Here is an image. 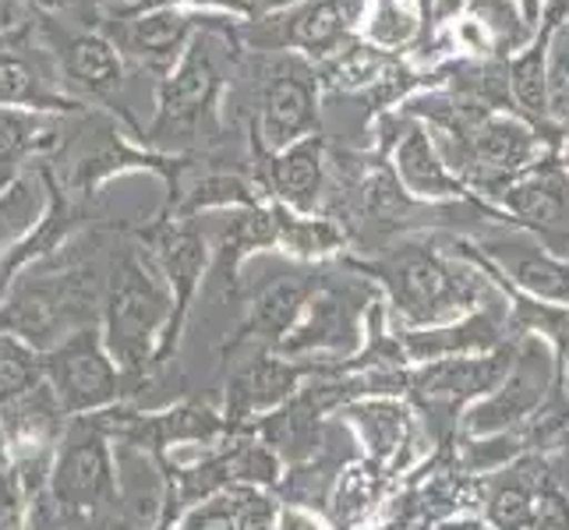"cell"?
Segmentation results:
<instances>
[{
  "mask_svg": "<svg viewBox=\"0 0 569 530\" xmlns=\"http://www.w3.org/2000/svg\"><path fill=\"white\" fill-rule=\"evenodd\" d=\"M100 233H86L29 266L0 301V332H14L39 353L61 347L78 329L100 326L107 266Z\"/></svg>",
  "mask_w": 569,
  "mask_h": 530,
  "instance_id": "obj_1",
  "label": "cell"
},
{
  "mask_svg": "<svg viewBox=\"0 0 569 530\" xmlns=\"http://www.w3.org/2000/svg\"><path fill=\"white\" fill-rule=\"evenodd\" d=\"M173 316V293L142 244L110 248L103 293V343L124 379H142L156 364Z\"/></svg>",
  "mask_w": 569,
  "mask_h": 530,
  "instance_id": "obj_2",
  "label": "cell"
},
{
  "mask_svg": "<svg viewBox=\"0 0 569 530\" xmlns=\"http://www.w3.org/2000/svg\"><path fill=\"white\" fill-rule=\"evenodd\" d=\"M365 269L389 287L392 304L407 322H442L488 298V283L478 272L446 262L442 254L421 244L400 248L397 254Z\"/></svg>",
  "mask_w": 569,
  "mask_h": 530,
  "instance_id": "obj_3",
  "label": "cell"
},
{
  "mask_svg": "<svg viewBox=\"0 0 569 530\" xmlns=\"http://www.w3.org/2000/svg\"><path fill=\"white\" fill-rule=\"evenodd\" d=\"M230 32L227 22H216L202 29L191 39V47L178 61L167 78H160V89H156V117L149 131L142 134L146 149L160 152L163 146L184 142L191 139L199 124L212 113L216 100H220L223 89V57L216 50V39Z\"/></svg>",
  "mask_w": 569,
  "mask_h": 530,
  "instance_id": "obj_4",
  "label": "cell"
},
{
  "mask_svg": "<svg viewBox=\"0 0 569 530\" xmlns=\"http://www.w3.org/2000/svg\"><path fill=\"white\" fill-rule=\"evenodd\" d=\"M113 436L100 414H82L64 424V436L53 449L47 496L64 509L92 517L103 527L107 509L117 502V457Z\"/></svg>",
  "mask_w": 569,
  "mask_h": 530,
  "instance_id": "obj_5",
  "label": "cell"
},
{
  "mask_svg": "<svg viewBox=\"0 0 569 530\" xmlns=\"http://www.w3.org/2000/svg\"><path fill=\"white\" fill-rule=\"evenodd\" d=\"M371 0H305L283 14L248 18L238 29L254 50H301L311 61H326L337 50H343L355 32L365 26Z\"/></svg>",
  "mask_w": 569,
  "mask_h": 530,
  "instance_id": "obj_6",
  "label": "cell"
},
{
  "mask_svg": "<svg viewBox=\"0 0 569 530\" xmlns=\"http://www.w3.org/2000/svg\"><path fill=\"white\" fill-rule=\"evenodd\" d=\"M43 371H47V386L61 400L68 418L100 414V410L121 403L124 376L110 358L100 326L78 329L61 347L47 350Z\"/></svg>",
  "mask_w": 569,
  "mask_h": 530,
  "instance_id": "obj_7",
  "label": "cell"
},
{
  "mask_svg": "<svg viewBox=\"0 0 569 530\" xmlns=\"http://www.w3.org/2000/svg\"><path fill=\"white\" fill-rule=\"evenodd\" d=\"M139 244L152 254V262L160 266L163 280L173 293V316L163 332L160 353H156V364H163L170 361L173 347L181 340L191 298L202 283V272L209 262V244H206V233L194 227V220H181V216H173V220L170 216H160L152 227L139 230Z\"/></svg>",
  "mask_w": 569,
  "mask_h": 530,
  "instance_id": "obj_8",
  "label": "cell"
},
{
  "mask_svg": "<svg viewBox=\"0 0 569 530\" xmlns=\"http://www.w3.org/2000/svg\"><path fill=\"white\" fill-rule=\"evenodd\" d=\"M100 22H103V36L113 39V47L128 61L156 71L160 78H167L178 68L194 36L216 26L212 18H206L194 8H149L139 14H103Z\"/></svg>",
  "mask_w": 569,
  "mask_h": 530,
  "instance_id": "obj_9",
  "label": "cell"
},
{
  "mask_svg": "<svg viewBox=\"0 0 569 530\" xmlns=\"http://www.w3.org/2000/svg\"><path fill=\"white\" fill-rule=\"evenodd\" d=\"M50 36V53L61 71V86L74 103H113L124 89V53L100 29H61L53 18H43Z\"/></svg>",
  "mask_w": 569,
  "mask_h": 530,
  "instance_id": "obj_10",
  "label": "cell"
},
{
  "mask_svg": "<svg viewBox=\"0 0 569 530\" xmlns=\"http://www.w3.org/2000/svg\"><path fill=\"white\" fill-rule=\"evenodd\" d=\"M0 107L47 113L82 110V103H74L64 92L50 47H36L32 26L0 29Z\"/></svg>",
  "mask_w": 569,
  "mask_h": 530,
  "instance_id": "obj_11",
  "label": "cell"
},
{
  "mask_svg": "<svg viewBox=\"0 0 569 530\" xmlns=\"http://www.w3.org/2000/svg\"><path fill=\"white\" fill-rule=\"evenodd\" d=\"M319 134V71L287 64L262 86L259 117H254V149L269 156Z\"/></svg>",
  "mask_w": 569,
  "mask_h": 530,
  "instance_id": "obj_12",
  "label": "cell"
},
{
  "mask_svg": "<svg viewBox=\"0 0 569 530\" xmlns=\"http://www.w3.org/2000/svg\"><path fill=\"white\" fill-rule=\"evenodd\" d=\"M400 113H403V134H397L389 149H392V170H397L410 199L439 202V199H460V194H467L460 177L446 167L428 124L410 117L407 110Z\"/></svg>",
  "mask_w": 569,
  "mask_h": 530,
  "instance_id": "obj_13",
  "label": "cell"
},
{
  "mask_svg": "<svg viewBox=\"0 0 569 530\" xmlns=\"http://www.w3.org/2000/svg\"><path fill=\"white\" fill-rule=\"evenodd\" d=\"M68 113L0 107V188L29 170L32 160L47 163L53 149L61 146Z\"/></svg>",
  "mask_w": 569,
  "mask_h": 530,
  "instance_id": "obj_14",
  "label": "cell"
},
{
  "mask_svg": "<svg viewBox=\"0 0 569 530\" xmlns=\"http://www.w3.org/2000/svg\"><path fill=\"white\" fill-rule=\"evenodd\" d=\"M68 421L71 418L64 414L61 400L53 397L47 382L8 403L0 410V428H4V439L11 446V460L50 457L57 442H61Z\"/></svg>",
  "mask_w": 569,
  "mask_h": 530,
  "instance_id": "obj_15",
  "label": "cell"
},
{
  "mask_svg": "<svg viewBox=\"0 0 569 530\" xmlns=\"http://www.w3.org/2000/svg\"><path fill=\"white\" fill-rule=\"evenodd\" d=\"M545 382H548V358L538 340H527L523 350L517 353V368L509 371V379L502 386V392H496L492 400H485L481 407H475V414H470L467 428L470 431H502L506 424L520 421L523 414H531V410L541 403L545 397Z\"/></svg>",
  "mask_w": 569,
  "mask_h": 530,
  "instance_id": "obj_16",
  "label": "cell"
},
{
  "mask_svg": "<svg viewBox=\"0 0 569 530\" xmlns=\"http://www.w3.org/2000/svg\"><path fill=\"white\" fill-rule=\"evenodd\" d=\"M266 181H269V191L277 194L287 209L305 212V216L316 209L319 194H322V181H326V139H322V131L287 146L277 156H269Z\"/></svg>",
  "mask_w": 569,
  "mask_h": 530,
  "instance_id": "obj_17",
  "label": "cell"
},
{
  "mask_svg": "<svg viewBox=\"0 0 569 530\" xmlns=\"http://www.w3.org/2000/svg\"><path fill=\"white\" fill-rule=\"evenodd\" d=\"M502 206L527 223L559 227L569 216V167L559 163H535L520 173L502 194Z\"/></svg>",
  "mask_w": 569,
  "mask_h": 530,
  "instance_id": "obj_18",
  "label": "cell"
},
{
  "mask_svg": "<svg viewBox=\"0 0 569 530\" xmlns=\"http://www.w3.org/2000/svg\"><path fill=\"white\" fill-rule=\"evenodd\" d=\"M53 202L50 191V173L43 163L22 170L0 188V254L22 244L29 233L47 220Z\"/></svg>",
  "mask_w": 569,
  "mask_h": 530,
  "instance_id": "obj_19",
  "label": "cell"
},
{
  "mask_svg": "<svg viewBox=\"0 0 569 530\" xmlns=\"http://www.w3.org/2000/svg\"><path fill=\"white\" fill-rule=\"evenodd\" d=\"M513 358H517V350H502L496 358H485V361H439L418 371L415 386L436 400H467V397H478V392L496 389L506 379Z\"/></svg>",
  "mask_w": 569,
  "mask_h": 530,
  "instance_id": "obj_20",
  "label": "cell"
},
{
  "mask_svg": "<svg viewBox=\"0 0 569 530\" xmlns=\"http://www.w3.org/2000/svg\"><path fill=\"white\" fill-rule=\"evenodd\" d=\"M400 53L382 50L376 43H358L350 39L343 50L316 68L319 71V86L326 89H343V92H361V89H379L392 71H400Z\"/></svg>",
  "mask_w": 569,
  "mask_h": 530,
  "instance_id": "obj_21",
  "label": "cell"
},
{
  "mask_svg": "<svg viewBox=\"0 0 569 530\" xmlns=\"http://www.w3.org/2000/svg\"><path fill=\"white\" fill-rule=\"evenodd\" d=\"M488 262L502 266L527 293L569 304V266L523 244H485Z\"/></svg>",
  "mask_w": 569,
  "mask_h": 530,
  "instance_id": "obj_22",
  "label": "cell"
},
{
  "mask_svg": "<svg viewBox=\"0 0 569 530\" xmlns=\"http://www.w3.org/2000/svg\"><path fill=\"white\" fill-rule=\"evenodd\" d=\"M298 368L290 364H280L272 358H259L251 361L244 371H238L230 382V397H227V421H241L248 414H254V410L262 407H272L280 403L287 392L298 386Z\"/></svg>",
  "mask_w": 569,
  "mask_h": 530,
  "instance_id": "obj_23",
  "label": "cell"
},
{
  "mask_svg": "<svg viewBox=\"0 0 569 530\" xmlns=\"http://www.w3.org/2000/svg\"><path fill=\"white\" fill-rule=\"evenodd\" d=\"M280 244V230H277V216H272V206H251V209H238L227 220V227L220 230V241H216V272H220L223 283H233V272H238L241 259L254 248H272Z\"/></svg>",
  "mask_w": 569,
  "mask_h": 530,
  "instance_id": "obj_24",
  "label": "cell"
},
{
  "mask_svg": "<svg viewBox=\"0 0 569 530\" xmlns=\"http://www.w3.org/2000/svg\"><path fill=\"white\" fill-rule=\"evenodd\" d=\"M545 53H548V29H538V36L520 53L509 57L506 78H509V103L538 124H552L548 117V78H545Z\"/></svg>",
  "mask_w": 569,
  "mask_h": 530,
  "instance_id": "obj_25",
  "label": "cell"
},
{
  "mask_svg": "<svg viewBox=\"0 0 569 530\" xmlns=\"http://www.w3.org/2000/svg\"><path fill=\"white\" fill-rule=\"evenodd\" d=\"M251 209L259 206V191L251 181H244L241 173H227V170H209L202 177H194L191 184H181L170 194V209L181 220H191L206 209Z\"/></svg>",
  "mask_w": 569,
  "mask_h": 530,
  "instance_id": "obj_26",
  "label": "cell"
},
{
  "mask_svg": "<svg viewBox=\"0 0 569 530\" xmlns=\"http://www.w3.org/2000/svg\"><path fill=\"white\" fill-rule=\"evenodd\" d=\"M365 36L368 43L382 50H403L410 43L425 39V18L418 0H371L368 18H365Z\"/></svg>",
  "mask_w": 569,
  "mask_h": 530,
  "instance_id": "obj_27",
  "label": "cell"
},
{
  "mask_svg": "<svg viewBox=\"0 0 569 530\" xmlns=\"http://www.w3.org/2000/svg\"><path fill=\"white\" fill-rule=\"evenodd\" d=\"M305 301H308V280L272 283L262 298L254 301L244 332H254V337H266V340H280L283 332L293 326V319L301 316Z\"/></svg>",
  "mask_w": 569,
  "mask_h": 530,
  "instance_id": "obj_28",
  "label": "cell"
},
{
  "mask_svg": "<svg viewBox=\"0 0 569 530\" xmlns=\"http://www.w3.org/2000/svg\"><path fill=\"white\" fill-rule=\"evenodd\" d=\"M355 337V322H350V311L337 293H326V298L311 301V316L301 329H293L290 340H280L283 353L293 350H308V347H343Z\"/></svg>",
  "mask_w": 569,
  "mask_h": 530,
  "instance_id": "obj_29",
  "label": "cell"
},
{
  "mask_svg": "<svg viewBox=\"0 0 569 530\" xmlns=\"http://www.w3.org/2000/svg\"><path fill=\"white\" fill-rule=\"evenodd\" d=\"M47 382L43 353L14 332H0V410Z\"/></svg>",
  "mask_w": 569,
  "mask_h": 530,
  "instance_id": "obj_30",
  "label": "cell"
},
{
  "mask_svg": "<svg viewBox=\"0 0 569 530\" xmlns=\"http://www.w3.org/2000/svg\"><path fill=\"white\" fill-rule=\"evenodd\" d=\"M499 340L496 322L488 316H475L460 322L457 329H439V332H410L407 337V350L415 358H428L436 361L442 353H457V350H478V347H492Z\"/></svg>",
  "mask_w": 569,
  "mask_h": 530,
  "instance_id": "obj_31",
  "label": "cell"
},
{
  "mask_svg": "<svg viewBox=\"0 0 569 530\" xmlns=\"http://www.w3.org/2000/svg\"><path fill=\"white\" fill-rule=\"evenodd\" d=\"M272 216H277L280 244L298 254H326L343 244V230L332 220H311L305 212L287 209L283 202L272 206Z\"/></svg>",
  "mask_w": 569,
  "mask_h": 530,
  "instance_id": "obj_32",
  "label": "cell"
},
{
  "mask_svg": "<svg viewBox=\"0 0 569 530\" xmlns=\"http://www.w3.org/2000/svg\"><path fill=\"white\" fill-rule=\"evenodd\" d=\"M545 78H548V117H552V124L562 128L569 124V22L548 29Z\"/></svg>",
  "mask_w": 569,
  "mask_h": 530,
  "instance_id": "obj_33",
  "label": "cell"
},
{
  "mask_svg": "<svg viewBox=\"0 0 569 530\" xmlns=\"http://www.w3.org/2000/svg\"><path fill=\"white\" fill-rule=\"evenodd\" d=\"M488 520H492L499 530H531V527H538L531 488H527L523 481L502 484L499 492L492 496V506H488Z\"/></svg>",
  "mask_w": 569,
  "mask_h": 530,
  "instance_id": "obj_34",
  "label": "cell"
},
{
  "mask_svg": "<svg viewBox=\"0 0 569 530\" xmlns=\"http://www.w3.org/2000/svg\"><path fill=\"white\" fill-rule=\"evenodd\" d=\"M32 499L18 481L14 463L0 474V530H29Z\"/></svg>",
  "mask_w": 569,
  "mask_h": 530,
  "instance_id": "obj_35",
  "label": "cell"
},
{
  "mask_svg": "<svg viewBox=\"0 0 569 530\" xmlns=\"http://www.w3.org/2000/svg\"><path fill=\"white\" fill-rule=\"evenodd\" d=\"M29 530H100V523L92 517L74 513V509H64L50 496H39L29 513Z\"/></svg>",
  "mask_w": 569,
  "mask_h": 530,
  "instance_id": "obj_36",
  "label": "cell"
},
{
  "mask_svg": "<svg viewBox=\"0 0 569 530\" xmlns=\"http://www.w3.org/2000/svg\"><path fill=\"white\" fill-rule=\"evenodd\" d=\"M230 499L199 502L181 517L178 530H238V502H230Z\"/></svg>",
  "mask_w": 569,
  "mask_h": 530,
  "instance_id": "obj_37",
  "label": "cell"
},
{
  "mask_svg": "<svg viewBox=\"0 0 569 530\" xmlns=\"http://www.w3.org/2000/svg\"><path fill=\"white\" fill-rule=\"evenodd\" d=\"M238 530H272V499L259 496V492H238Z\"/></svg>",
  "mask_w": 569,
  "mask_h": 530,
  "instance_id": "obj_38",
  "label": "cell"
},
{
  "mask_svg": "<svg viewBox=\"0 0 569 530\" xmlns=\"http://www.w3.org/2000/svg\"><path fill=\"white\" fill-rule=\"evenodd\" d=\"M520 316L523 322L531 326H541L545 332H552L559 340V347H569V311H548L545 304H520Z\"/></svg>",
  "mask_w": 569,
  "mask_h": 530,
  "instance_id": "obj_39",
  "label": "cell"
},
{
  "mask_svg": "<svg viewBox=\"0 0 569 530\" xmlns=\"http://www.w3.org/2000/svg\"><path fill=\"white\" fill-rule=\"evenodd\" d=\"M149 8H194V11H202V8H216V11H227L233 18H251V8H248V0H149L146 8L139 11H149ZM139 11H131V14H139Z\"/></svg>",
  "mask_w": 569,
  "mask_h": 530,
  "instance_id": "obj_40",
  "label": "cell"
},
{
  "mask_svg": "<svg viewBox=\"0 0 569 530\" xmlns=\"http://www.w3.org/2000/svg\"><path fill=\"white\" fill-rule=\"evenodd\" d=\"M538 530H569V506L559 496H545L541 513H538Z\"/></svg>",
  "mask_w": 569,
  "mask_h": 530,
  "instance_id": "obj_41",
  "label": "cell"
},
{
  "mask_svg": "<svg viewBox=\"0 0 569 530\" xmlns=\"http://www.w3.org/2000/svg\"><path fill=\"white\" fill-rule=\"evenodd\" d=\"M305 4V0H248L251 8V18H269V14H283L290 8Z\"/></svg>",
  "mask_w": 569,
  "mask_h": 530,
  "instance_id": "obj_42",
  "label": "cell"
},
{
  "mask_svg": "<svg viewBox=\"0 0 569 530\" xmlns=\"http://www.w3.org/2000/svg\"><path fill=\"white\" fill-rule=\"evenodd\" d=\"M569 22V0H545V11H541V26L545 29H556Z\"/></svg>",
  "mask_w": 569,
  "mask_h": 530,
  "instance_id": "obj_43",
  "label": "cell"
},
{
  "mask_svg": "<svg viewBox=\"0 0 569 530\" xmlns=\"http://www.w3.org/2000/svg\"><path fill=\"white\" fill-rule=\"evenodd\" d=\"M509 4H517V11L523 14V22L531 32L541 29V11H545V0H509Z\"/></svg>",
  "mask_w": 569,
  "mask_h": 530,
  "instance_id": "obj_44",
  "label": "cell"
},
{
  "mask_svg": "<svg viewBox=\"0 0 569 530\" xmlns=\"http://www.w3.org/2000/svg\"><path fill=\"white\" fill-rule=\"evenodd\" d=\"M96 4H103V8H107L103 14H131V11L146 8L149 0H96Z\"/></svg>",
  "mask_w": 569,
  "mask_h": 530,
  "instance_id": "obj_45",
  "label": "cell"
},
{
  "mask_svg": "<svg viewBox=\"0 0 569 530\" xmlns=\"http://www.w3.org/2000/svg\"><path fill=\"white\" fill-rule=\"evenodd\" d=\"M283 530H319L316 520H308L305 513H298V509H287L283 513Z\"/></svg>",
  "mask_w": 569,
  "mask_h": 530,
  "instance_id": "obj_46",
  "label": "cell"
},
{
  "mask_svg": "<svg viewBox=\"0 0 569 530\" xmlns=\"http://www.w3.org/2000/svg\"><path fill=\"white\" fill-rule=\"evenodd\" d=\"M421 8V18H425V39L431 36V29H436V0H418Z\"/></svg>",
  "mask_w": 569,
  "mask_h": 530,
  "instance_id": "obj_47",
  "label": "cell"
},
{
  "mask_svg": "<svg viewBox=\"0 0 569 530\" xmlns=\"http://www.w3.org/2000/svg\"><path fill=\"white\" fill-rule=\"evenodd\" d=\"M14 460H11V446H8V439H4V428H0V474L11 467Z\"/></svg>",
  "mask_w": 569,
  "mask_h": 530,
  "instance_id": "obj_48",
  "label": "cell"
},
{
  "mask_svg": "<svg viewBox=\"0 0 569 530\" xmlns=\"http://www.w3.org/2000/svg\"><path fill=\"white\" fill-rule=\"evenodd\" d=\"M449 530H478L475 523H460V527H449Z\"/></svg>",
  "mask_w": 569,
  "mask_h": 530,
  "instance_id": "obj_49",
  "label": "cell"
},
{
  "mask_svg": "<svg viewBox=\"0 0 569 530\" xmlns=\"http://www.w3.org/2000/svg\"><path fill=\"white\" fill-rule=\"evenodd\" d=\"M566 167H569V152H566Z\"/></svg>",
  "mask_w": 569,
  "mask_h": 530,
  "instance_id": "obj_50",
  "label": "cell"
},
{
  "mask_svg": "<svg viewBox=\"0 0 569 530\" xmlns=\"http://www.w3.org/2000/svg\"><path fill=\"white\" fill-rule=\"evenodd\" d=\"M566 389H569V379H566Z\"/></svg>",
  "mask_w": 569,
  "mask_h": 530,
  "instance_id": "obj_51",
  "label": "cell"
}]
</instances>
